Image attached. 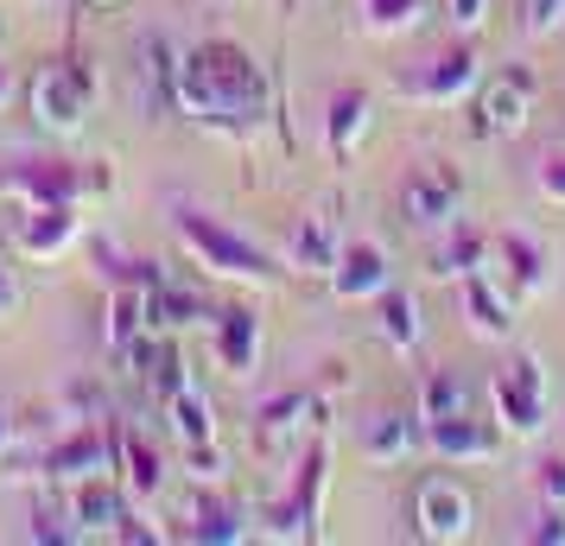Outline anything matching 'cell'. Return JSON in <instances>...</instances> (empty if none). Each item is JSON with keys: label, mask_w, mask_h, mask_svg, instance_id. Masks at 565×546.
I'll return each mask as SVG.
<instances>
[{"label": "cell", "mask_w": 565, "mask_h": 546, "mask_svg": "<svg viewBox=\"0 0 565 546\" xmlns=\"http://www.w3.org/2000/svg\"><path fill=\"white\" fill-rule=\"evenodd\" d=\"M172 103L184 115H198V121H260L267 115V77H260V64L242 45L230 39H210V45H191L179 57V71H172Z\"/></svg>", "instance_id": "cell-1"}, {"label": "cell", "mask_w": 565, "mask_h": 546, "mask_svg": "<svg viewBox=\"0 0 565 546\" xmlns=\"http://www.w3.org/2000/svg\"><path fill=\"white\" fill-rule=\"evenodd\" d=\"M179 235L184 248L204 260V267H216V274H230V280H274V260L260 255L255 242H242L235 229H223L216 216H204V210H179Z\"/></svg>", "instance_id": "cell-2"}, {"label": "cell", "mask_w": 565, "mask_h": 546, "mask_svg": "<svg viewBox=\"0 0 565 546\" xmlns=\"http://www.w3.org/2000/svg\"><path fill=\"white\" fill-rule=\"evenodd\" d=\"M7 191H26L32 204H71L89 191H108V165H71V159H20L0 172Z\"/></svg>", "instance_id": "cell-3"}, {"label": "cell", "mask_w": 565, "mask_h": 546, "mask_svg": "<svg viewBox=\"0 0 565 546\" xmlns=\"http://www.w3.org/2000/svg\"><path fill=\"white\" fill-rule=\"evenodd\" d=\"M495 407H502V432H514V439H534L546 426V375L534 356H514L495 375Z\"/></svg>", "instance_id": "cell-4"}, {"label": "cell", "mask_w": 565, "mask_h": 546, "mask_svg": "<svg viewBox=\"0 0 565 546\" xmlns=\"http://www.w3.org/2000/svg\"><path fill=\"white\" fill-rule=\"evenodd\" d=\"M32 115H39V128H52V133H77L83 115H89V77L77 64H45L32 77Z\"/></svg>", "instance_id": "cell-5"}, {"label": "cell", "mask_w": 565, "mask_h": 546, "mask_svg": "<svg viewBox=\"0 0 565 546\" xmlns=\"http://www.w3.org/2000/svg\"><path fill=\"white\" fill-rule=\"evenodd\" d=\"M458 204H463V179L451 165H419V172H407V184H401V210H407L419 229L458 223Z\"/></svg>", "instance_id": "cell-6"}, {"label": "cell", "mask_w": 565, "mask_h": 546, "mask_svg": "<svg viewBox=\"0 0 565 546\" xmlns=\"http://www.w3.org/2000/svg\"><path fill=\"white\" fill-rule=\"evenodd\" d=\"M527 96H534V77L527 71H502L477 89V133L489 140H514L527 128Z\"/></svg>", "instance_id": "cell-7"}, {"label": "cell", "mask_w": 565, "mask_h": 546, "mask_svg": "<svg viewBox=\"0 0 565 546\" xmlns=\"http://www.w3.org/2000/svg\"><path fill=\"white\" fill-rule=\"evenodd\" d=\"M331 287H337V299H382L394 287L387 248L382 242H343V255L331 267Z\"/></svg>", "instance_id": "cell-8"}, {"label": "cell", "mask_w": 565, "mask_h": 546, "mask_svg": "<svg viewBox=\"0 0 565 546\" xmlns=\"http://www.w3.org/2000/svg\"><path fill=\"white\" fill-rule=\"evenodd\" d=\"M419 534L438 540V546L470 534V495H463L451 477H426V483H419Z\"/></svg>", "instance_id": "cell-9"}, {"label": "cell", "mask_w": 565, "mask_h": 546, "mask_svg": "<svg viewBox=\"0 0 565 546\" xmlns=\"http://www.w3.org/2000/svg\"><path fill=\"white\" fill-rule=\"evenodd\" d=\"M426 439H433V451H438V458H451V464H483V458L502 451V439H495L477 414L426 419Z\"/></svg>", "instance_id": "cell-10"}, {"label": "cell", "mask_w": 565, "mask_h": 546, "mask_svg": "<svg viewBox=\"0 0 565 546\" xmlns=\"http://www.w3.org/2000/svg\"><path fill=\"white\" fill-rule=\"evenodd\" d=\"M470 83H477V52H445L426 71H413L407 96H419V103H458Z\"/></svg>", "instance_id": "cell-11"}, {"label": "cell", "mask_w": 565, "mask_h": 546, "mask_svg": "<svg viewBox=\"0 0 565 546\" xmlns=\"http://www.w3.org/2000/svg\"><path fill=\"white\" fill-rule=\"evenodd\" d=\"M337 255H343V235H337L331 210H311V216H299V229H292V260H299L306 274H331Z\"/></svg>", "instance_id": "cell-12"}, {"label": "cell", "mask_w": 565, "mask_h": 546, "mask_svg": "<svg viewBox=\"0 0 565 546\" xmlns=\"http://www.w3.org/2000/svg\"><path fill=\"white\" fill-rule=\"evenodd\" d=\"M216 356L230 375H255L260 363V318L255 312H223L216 318Z\"/></svg>", "instance_id": "cell-13"}, {"label": "cell", "mask_w": 565, "mask_h": 546, "mask_svg": "<svg viewBox=\"0 0 565 546\" xmlns=\"http://www.w3.org/2000/svg\"><path fill=\"white\" fill-rule=\"evenodd\" d=\"M108 439L103 432H77V439H64V445H52L45 451V470L52 477H71V483H83V477H108Z\"/></svg>", "instance_id": "cell-14"}, {"label": "cell", "mask_w": 565, "mask_h": 546, "mask_svg": "<svg viewBox=\"0 0 565 546\" xmlns=\"http://www.w3.org/2000/svg\"><path fill=\"white\" fill-rule=\"evenodd\" d=\"M463 312H470V324H477L483 338H509V324H514V306L495 292V280H489L483 267L463 274Z\"/></svg>", "instance_id": "cell-15"}, {"label": "cell", "mask_w": 565, "mask_h": 546, "mask_svg": "<svg viewBox=\"0 0 565 546\" xmlns=\"http://www.w3.org/2000/svg\"><path fill=\"white\" fill-rule=\"evenodd\" d=\"M413 445H419L413 414H375L369 426H362V458H375V464H401Z\"/></svg>", "instance_id": "cell-16"}, {"label": "cell", "mask_w": 565, "mask_h": 546, "mask_svg": "<svg viewBox=\"0 0 565 546\" xmlns=\"http://www.w3.org/2000/svg\"><path fill=\"white\" fill-rule=\"evenodd\" d=\"M115 451H121V470H128V490L134 495H159V490H166V464H159V451L140 439L134 426L115 432Z\"/></svg>", "instance_id": "cell-17"}, {"label": "cell", "mask_w": 565, "mask_h": 546, "mask_svg": "<svg viewBox=\"0 0 565 546\" xmlns=\"http://www.w3.org/2000/svg\"><path fill=\"white\" fill-rule=\"evenodd\" d=\"M71 515L83 521V534H115V521H121V495L108 477H83L77 495H71Z\"/></svg>", "instance_id": "cell-18"}, {"label": "cell", "mask_w": 565, "mask_h": 546, "mask_svg": "<svg viewBox=\"0 0 565 546\" xmlns=\"http://www.w3.org/2000/svg\"><path fill=\"white\" fill-rule=\"evenodd\" d=\"M71 235H77V216H71V204H39L26 223H20V248H26V255H57Z\"/></svg>", "instance_id": "cell-19"}, {"label": "cell", "mask_w": 565, "mask_h": 546, "mask_svg": "<svg viewBox=\"0 0 565 546\" xmlns=\"http://www.w3.org/2000/svg\"><path fill=\"white\" fill-rule=\"evenodd\" d=\"M369 115H375V103L362 96V89H343L331 103V153L350 159L362 147V133H369Z\"/></svg>", "instance_id": "cell-20"}, {"label": "cell", "mask_w": 565, "mask_h": 546, "mask_svg": "<svg viewBox=\"0 0 565 546\" xmlns=\"http://www.w3.org/2000/svg\"><path fill=\"white\" fill-rule=\"evenodd\" d=\"M502 267H509V280H514L521 292H540V287H546V255H540L534 235H521V229L502 235Z\"/></svg>", "instance_id": "cell-21"}, {"label": "cell", "mask_w": 565, "mask_h": 546, "mask_svg": "<svg viewBox=\"0 0 565 546\" xmlns=\"http://www.w3.org/2000/svg\"><path fill=\"white\" fill-rule=\"evenodd\" d=\"M172 432H179L184 445H191V451H198V445H210L216 439V426H210V400L198 388H172Z\"/></svg>", "instance_id": "cell-22"}, {"label": "cell", "mask_w": 565, "mask_h": 546, "mask_svg": "<svg viewBox=\"0 0 565 546\" xmlns=\"http://www.w3.org/2000/svg\"><path fill=\"white\" fill-rule=\"evenodd\" d=\"M382 338L394 350H413L419 343V306H413V292H382Z\"/></svg>", "instance_id": "cell-23"}, {"label": "cell", "mask_w": 565, "mask_h": 546, "mask_svg": "<svg viewBox=\"0 0 565 546\" xmlns=\"http://www.w3.org/2000/svg\"><path fill=\"white\" fill-rule=\"evenodd\" d=\"M451 414H470V382L458 368H433L426 382V419H451Z\"/></svg>", "instance_id": "cell-24"}, {"label": "cell", "mask_w": 565, "mask_h": 546, "mask_svg": "<svg viewBox=\"0 0 565 546\" xmlns=\"http://www.w3.org/2000/svg\"><path fill=\"white\" fill-rule=\"evenodd\" d=\"M191 521H198V540H242L235 508L230 502H216V495H191Z\"/></svg>", "instance_id": "cell-25"}, {"label": "cell", "mask_w": 565, "mask_h": 546, "mask_svg": "<svg viewBox=\"0 0 565 546\" xmlns=\"http://www.w3.org/2000/svg\"><path fill=\"white\" fill-rule=\"evenodd\" d=\"M306 419H311L306 394H280V400H267V407H260V432H267V439H286V432H299Z\"/></svg>", "instance_id": "cell-26"}, {"label": "cell", "mask_w": 565, "mask_h": 546, "mask_svg": "<svg viewBox=\"0 0 565 546\" xmlns=\"http://www.w3.org/2000/svg\"><path fill=\"white\" fill-rule=\"evenodd\" d=\"M477 255H483V242H477V235H458V242H451V248H438V267L433 274H445V280H451V274H477Z\"/></svg>", "instance_id": "cell-27"}, {"label": "cell", "mask_w": 565, "mask_h": 546, "mask_svg": "<svg viewBox=\"0 0 565 546\" xmlns=\"http://www.w3.org/2000/svg\"><path fill=\"white\" fill-rule=\"evenodd\" d=\"M419 13H426V0H369V20H375V32L413 26Z\"/></svg>", "instance_id": "cell-28"}, {"label": "cell", "mask_w": 565, "mask_h": 546, "mask_svg": "<svg viewBox=\"0 0 565 546\" xmlns=\"http://www.w3.org/2000/svg\"><path fill=\"white\" fill-rule=\"evenodd\" d=\"M521 26L534 32H559L565 26V0H521Z\"/></svg>", "instance_id": "cell-29"}, {"label": "cell", "mask_w": 565, "mask_h": 546, "mask_svg": "<svg viewBox=\"0 0 565 546\" xmlns=\"http://www.w3.org/2000/svg\"><path fill=\"white\" fill-rule=\"evenodd\" d=\"M540 495L546 502H565V458H546L540 464Z\"/></svg>", "instance_id": "cell-30"}, {"label": "cell", "mask_w": 565, "mask_h": 546, "mask_svg": "<svg viewBox=\"0 0 565 546\" xmlns=\"http://www.w3.org/2000/svg\"><path fill=\"white\" fill-rule=\"evenodd\" d=\"M540 191L565 204V159H546V165H540Z\"/></svg>", "instance_id": "cell-31"}, {"label": "cell", "mask_w": 565, "mask_h": 546, "mask_svg": "<svg viewBox=\"0 0 565 546\" xmlns=\"http://www.w3.org/2000/svg\"><path fill=\"white\" fill-rule=\"evenodd\" d=\"M534 540H565V502H553V508H546V515H540Z\"/></svg>", "instance_id": "cell-32"}, {"label": "cell", "mask_w": 565, "mask_h": 546, "mask_svg": "<svg viewBox=\"0 0 565 546\" xmlns=\"http://www.w3.org/2000/svg\"><path fill=\"white\" fill-rule=\"evenodd\" d=\"M445 7H451V20H458V26H483L489 0H445Z\"/></svg>", "instance_id": "cell-33"}, {"label": "cell", "mask_w": 565, "mask_h": 546, "mask_svg": "<svg viewBox=\"0 0 565 546\" xmlns=\"http://www.w3.org/2000/svg\"><path fill=\"white\" fill-rule=\"evenodd\" d=\"M13 306H20V292H13V280H7V267H0V318L13 312Z\"/></svg>", "instance_id": "cell-34"}, {"label": "cell", "mask_w": 565, "mask_h": 546, "mask_svg": "<svg viewBox=\"0 0 565 546\" xmlns=\"http://www.w3.org/2000/svg\"><path fill=\"white\" fill-rule=\"evenodd\" d=\"M0 451H7V419H0Z\"/></svg>", "instance_id": "cell-35"}, {"label": "cell", "mask_w": 565, "mask_h": 546, "mask_svg": "<svg viewBox=\"0 0 565 546\" xmlns=\"http://www.w3.org/2000/svg\"><path fill=\"white\" fill-rule=\"evenodd\" d=\"M0 96H7V71H0Z\"/></svg>", "instance_id": "cell-36"}, {"label": "cell", "mask_w": 565, "mask_h": 546, "mask_svg": "<svg viewBox=\"0 0 565 546\" xmlns=\"http://www.w3.org/2000/svg\"><path fill=\"white\" fill-rule=\"evenodd\" d=\"M103 7H108V0H103Z\"/></svg>", "instance_id": "cell-37"}]
</instances>
